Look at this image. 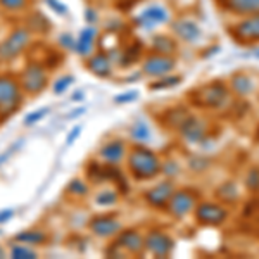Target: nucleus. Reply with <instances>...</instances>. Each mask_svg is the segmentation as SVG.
Returning <instances> with one entry per match:
<instances>
[{
  "label": "nucleus",
  "mask_w": 259,
  "mask_h": 259,
  "mask_svg": "<svg viewBox=\"0 0 259 259\" xmlns=\"http://www.w3.org/2000/svg\"><path fill=\"white\" fill-rule=\"evenodd\" d=\"M33 7V0H0V11L9 16L28 14Z\"/></svg>",
  "instance_id": "obj_28"
},
{
  "label": "nucleus",
  "mask_w": 259,
  "mask_h": 259,
  "mask_svg": "<svg viewBox=\"0 0 259 259\" xmlns=\"http://www.w3.org/2000/svg\"><path fill=\"white\" fill-rule=\"evenodd\" d=\"M199 202V194L190 187H183V189L177 190L175 189L173 195L166 204L164 211L168 212L171 218L175 220H183L195 209Z\"/></svg>",
  "instance_id": "obj_6"
},
{
  "label": "nucleus",
  "mask_w": 259,
  "mask_h": 259,
  "mask_svg": "<svg viewBox=\"0 0 259 259\" xmlns=\"http://www.w3.org/2000/svg\"><path fill=\"white\" fill-rule=\"evenodd\" d=\"M100 40V30L97 26H92V24H87L83 26L76 35V45H74V54L81 59H87L89 56L95 52V47H97Z\"/></svg>",
  "instance_id": "obj_18"
},
{
  "label": "nucleus",
  "mask_w": 259,
  "mask_h": 259,
  "mask_svg": "<svg viewBox=\"0 0 259 259\" xmlns=\"http://www.w3.org/2000/svg\"><path fill=\"white\" fill-rule=\"evenodd\" d=\"M128 144L126 140L123 139H111L107 142H104L100 145L97 157L100 162L107 166H121L126 159V154H128Z\"/></svg>",
  "instance_id": "obj_14"
},
{
  "label": "nucleus",
  "mask_w": 259,
  "mask_h": 259,
  "mask_svg": "<svg viewBox=\"0 0 259 259\" xmlns=\"http://www.w3.org/2000/svg\"><path fill=\"white\" fill-rule=\"evenodd\" d=\"M106 254H107V256H111V257H124V256H126V254H124V250L121 249L114 240H112V244L107 247Z\"/></svg>",
  "instance_id": "obj_42"
},
{
  "label": "nucleus",
  "mask_w": 259,
  "mask_h": 259,
  "mask_svg": "<svg viewBox=\"0 0 259 259\" xmlns=\"http://www.w3.org/2000/svg\"><path fill=\"white\" fill-rule=\"evenodd\" d=\"M121 194L116 189H100L94 195V204L99 207H112L119 202Z\"/></svg>",
  "instance_id": "obj_30"
},
{
  "label": "nucleus",
  "mask_w": 259,
  "mask_h": 259,
  "mask_svg": "<svg viewBox=\"0 0 259 259\" xmlns=\"http://www.w3.org/2000/svg\"><path fill=\"white\" fill-rule=\"evenodd\" d=\"M83 112H85V109H83V107H80V109H76L73 112V114H69L68 118H74V116H80V114H83Z\"/></svg>",
  "instance_id": "obj_47"
},
{
  "label": "nucleus",
  "mask_w": 259,
  "mask_h": 259,
  "mask_svg": "<svg viewBox=\"0 0 259 259\" xmlns=\"http://www.w3.org/2000/svg\"><path fill=\"white\" fill-rule=\"evenodd\" d=\"M230 92L237 95V97H247L252 92H256V83L254 78L249 76L247 73H237L230 80Z\"/></svg>",
  "instance_id": "obj_24"
},
{
  "label": "nucleus",
  "mask_w": 259,
  "mask_h": 259,
  "mask_svg": "<svg viewBox=\"0 0 259 259\" xmlns=\"http://www.w3.org/2000/svg\"><path fill=\"white\" fill-rule=\"evenodd\" d=\"M214 195H216V199H218V202L221 204H235L240 197L239 185H237L235 182H232V180L225 182L216 189Z\"/></svg>",
  "instance_id": "obj_27"
},
{
  "label": "nucleus",
  "mask_w": 259,
  "mask_h": 259,
  "mask_svg": "<svg viewBox=\"0 0 259 259\" xmlns=\"http://www.w3.org/2000/svg\"><path fill=\"white\" fill-rule=\"evenodd\" d=\"M7 257H11V259H36L38 257V250H36V247H31V245L14 242V244L9 247V250H7Z\"/></svg>",
  "instance_id": "obj_32"
},
{
  "label": "nucleus",
  "mask_w": 259,
  "mask_h": 259,
  "mask_svg": "<svg viewBox=\"0 0 259 259\" xmlns=\"http://www.w3.org/2000/svg\"><path fill=\"white\" fill-rule=\"evenodd\" d=\"M245 187L250 192L259 190V166H254L247 171V177H245Z\"/></svg>",
  "instance_id": "obj_37"
},
{
  "label": "nucleus",
  "mask_w": 259,
  "mask_h": 259,
  "mask_svg": "<svg viewBox=\"0 0 259 259\" xmlns=\"http://www.w3.org/2000/svg\"><path fill=\"white\" fill-rule=\"evenodd\" d=\"M83 132V126H80V124H76L73 130L69 132V135H68V139H66V145H73L74 142H76V139L80 137V133Z\"/></svg>",
  "instance_id": "obj_43"
},
{
  "label": "nucleus",
  "mask_w": 259,
  "mask_h": 259,
  "mask_svg": "<svg viewBox=\"0 0 259 259\" xmlns=\"http://www.w3.org/2000/svg\"><path fill=\"white\" fill-rule=\"evenodd\" d=\"M14 149H16V145H11V149H9V150H6V152H4L2 156H0V166H2L4 162H6V159L11 156V152H12V150H14Z\"/></svg>",
  "instance_id": "obj_45"
},
{
  "label": "nucleus",
  "mask_w": 259,
  "mask_h": 259,
  "mask_svg": "<svg viewBox=\"0 0 259 259\" xmlns=\"http://www.w3.org/2000/svg\"><path fill=\"white\" fill-rule=\"evenodd\" d=\"M85 61V68L90 71L94 76L97 78H102V80H106V78H111L112 73H114V59L109 56V54L106 52L104 49H97L92 56H89Z\"/></svg>",
  "instance_id": "obj_17"
},
{
  "label": "nucleus",
  "mask_w": 259,
  "mask_h": 259,
  "mask_svg": "<svg viewBox=\"0 0 259 259\" xmlns=\"http://www.w3.org/2000/svg\"><path fill=\"white\" fill-rule=\"evenodd\" d=\"M190 99L202 109H221L230 100V87L220 80L211 81L190 94Z\"/></svg>",
  "instance_id": "obj_5"
},
{
  "label": "nucleus",
  "mask_w": 259,
  "mask_h": 259,
  "mask_svg": "<svg viewBox=\"0 0 259 259\" xmlns=\"http://www.w3.org/2000/svg\"><path fill=\"white\" fill-rule=\"evenodd\" d=\"M175 192V185L171 180H164V182L157 183V185L150 187L149 190L144 192V200L149 207L152 209H164L168 200L171 199Z\"/></svg>",
  "instance_id": "obj_19"
},
{
  "label": "nucleus",
  "mask_w": 259,
  "mask_h": 259,
  "mask_svg": "<svg viewBox=\"0 0 259 259\" xmlns=\"http://www.w3.org/2000/svg\"><path fill=\"white\" fill-rule=\"evenodd\" d=\"M126 256H144L145 254V240L144 233L137 228H121V232L112 239Z\"/></svg>",
  "instance_id": "obj_15"
},
{
  "label": "nucleus",
  "mask_w": 259,
  "mask_h": 259,
  "mask_svg": "<svg viewBox=\"0 0 259 259\" xmlns=\"http://www.w3.org/2000/svg\"><path fill=\"white\" fill-rule=\"evenodd\" d=\"M57 45L64 52H74V45H76V36L69 31H64L57 35Z\"/></svg>",
  "instance_id": "obj_35"
},
{
  "label": "nucleus",
  "mask_w": 259,
  "mask_h": 259,
  "mask_svg": "<svg viewBox=\"0 0 259 259\" xmlns=\"http://www.w3.org/2000/svg\"><path fill=\"white\" fill-rule=\"evenodd\" d=\"M123 223L116 214L102 212V214H94L89 221V230L94 237L102 240H112L121 232Z\"/></svg>",
  "instance_id": "obj_12"
},
{
  "label": "nucleus",
  "mask_w": 259,
  "mask_h": 259,
  "mask_svg": "<svg viewBox=\"0 0 259 259\" xmlns=\"http://www.w3.org/2000/svg\"><path fill=\"white\" fill-rule=\"evenodd\" d=\"M183 81L182 76L178 74H166V76L161 78H154V81L149 85L150 90H164V89H175L177 85Z\"/></svg>",
  "instance_id": "obj_33"
},
{
  "label": "nucleus",
  "mask_w": 259,
  "mask_h": 259,
  "mask_svg": "<svg viewBox=\"0 0 259 259\" xmlns=\"http://www.w3.org/2000/svg\"><path fill=\"white\" fill-rule=\"evenodd\" d=\"M150 52L164 54V56H175L178 52V40L168 33H156L150 38Z\"/></svg>",
  "instance_id": "obj_22"
},
{
  "label": "nucleus",
  "mask_w": 259,
  "mask_h": 259,
  "mask_svg": "<svg viewBox=\"0 0 259 259\" xmlns=\"http://www.w3.org/2000/svg\"><path fill=\"white\" fill-rule=\"evenodd\" d=\"M192 114L190 109L187 106H173V107H168V109L162 111V114L159 116V121L162 124H164L168 130H175V132H178V128L183 124V121H185L189 116Z\"/></svg>",
  "instance_id": "obj_20"
},
{
  "label": "nucleus",
  "mask_w": 259,
  "mask_h": 259,
  "mask_svg": "<svg viewBox=\"0 0 259 259\" xmlns=\"http://www.w3.org/2000/svg\"><path fill=\"white\" fill-rule=\"evenodd\" d=\"M50 112L49 107H44V109H36V111H33L30 112V114L24 118V126H33V124H36L38 121H41Z\"/></svg>",
  "instance_id": "obj_38"
},
{
  "label": "nucleus",
  "mask_w": 259,
  "mask_h": 259,
  "mask_svg": "<svg viewBox=\"0 0 259 259\" xmlns=\"http://www.w3.org/2000/svg\"><path fill=\"white\" fill-rule=\"evenodd\" d=\"M177 68V59L175 56H164V54L149 52L142 57L140 71L147 78H161L166 74H171Z\"/></svg>",
  "instance_id": "obj_8"
},
{
  "label": "nucleus",
  "mask_w": 259,
  "mask_h": 259,
  "mask_svg": "<svg viewBox=\"0 0 259 259\" xmlns=\"http://www.w3.org/2000/svg\"><path fill=\"white\" fill-rule=\"evenodd\" d=\"M228 33L240 45L259 44V14L242 18L239 23H235L233 26L228 28Z\"/></svg>",
  "instance_id": "obj_13"
},
{
  "label": "nucleus",
  "mask_w": 259,
  "mask_h": 259,
  "mask_svg": "<svg viewBox=\"0 0 259 259\" xmlns=\"http://www.w3.org/2000/svg\"><path fill=\"white\" fill-rule=\"evenodd\" d=\"M142 57H144V45L140 40H133L128 45H124L123 50H119L116 62L123 68V66H130L137 61H142Z\"/></svg>",
  "instance_id": "obj_25"
},
{
  "label": "nucleus",
  "mask_w": 259,
  "mask_h": 259,
  "mask_svg": "<svg viewBox=\"0 0 259 259\" xmlns=\"http://www.w3.org/2000/svg\"><path fill=\"white\" fill-rule=\"evenodd\" d=\"M66 194L73 199H85L90 195V183L83 178H73L66 185Z\"/></svg>",
  "instance_id": "obj_31"
},
{
  "label": "nucleus",
  "mask_w": 259,
  "mask_h": 259,
  "mask_svg": "<svg viewBox=\"0 0 259 259\" xmlns=\"http://www.w3.org/2000/svg\"><path fill=\"white\" fill-rule=\"evenodd\" d=\"M24 99L26 95L19 85L18 74L2 71L0 73V118H9L14 112H18Z\"/></svg>",
  "instance_id": "obj_4"
},
{
  "label": "nucleus",
  "mask_w": 259,
  "mask_h": 259,
  "mask_svg": "<svg viewBox=\"0 0 259 259\" xmlns=\"http://www.w3.org/2000/svg\"><path fill=\"white\" fill-rule=\"evenodd\" d=\"M45 6H47L56 16H59V18H66V16L69 14L68 6H66L62 0H45Z\"/></svg>",
  "instance_id": "obj_36"
},
{
  "label": "nucleus",
  "mask_w": 259,
  "mask_h": 259,
  "mask_svg": "<svg viewBox=\"0 0 259 259\" xmlns=\"http://www.w3.org/2000/svg\"><path fill=\"white\" fill-rule=\"evenodd\" d=\"M130 139H132L135 144H142V145H147L150 140L154 139V133L150 124L145 119H135L130 126Z\"/></svg>",
  "instance_id": "obj_26"
},
{
  "label": "nucleus",
  "mask_w": 259,
  "mask_h": 259,
  "mask_svg": "<svg viewBox=\"0 0 259 259\" xmlns=\"http://www.w3.org/2000/svg\"><path fill=\"white\" fill-rule=\"evenodd\" d=\"M83 21H85L87 24H92V26H97L99 21H100V16H99V11L95 9V7H85V11H83Z\"/></svg>",
  "instance_id": "obj_40"
},
{
  "label": "nucleus",
  "mask_w": 259,
  "mask_h": 259,
  "mask_svg": "<svg viewBox=\"0 0 259 259\" xmlns=\"http://www.w3.org/2000/svg\"><path fill=\"white\" fill-rule=\"evenodd\" d=\"M171 14L168 7L162 4H150L140 12L137 18H133V24L144 31H154L157 26L169 24Z\"/></svg>",
  "instance_id": "obj_10"
},
{
  "label": "nucleus",
  "mask_w": 259,
  "mask_h": 259,
  "mask_svg": "<svg viewBox=\"0 0 259 259\" xmlns=\"http://www.w3.org/2000/svg\"><path fill=\"white\" fill-rule=\"evenodd\" d=\"M49 239H50L49 233L45 232L44 228H26L14 235V242H21V244L31 245V247L45 245L49 242Z\"/></svg>",
  "instance_id": "obj_23"
},
{
  "label": "nucleus",
  "mask_w": 259,
  "mask_h": 259,
  "mask_svg": "<svg viewBox=\"0 0 259 259\" xmlns=\"http://www.w3.org/2000/svg\"><path fill=\"white\" fill-rule=\"evenodd\" d=\"M24 26H26L28 30H31L33 35H45V33L50 31L49 19L45 18L41 12H31V14H28Z\"/></svg>",
  "instance_id": "obj_29"
},
{
  "label": "nucleus",
  "mask_w": 259,
  "mask_h": 259,
  "mask_svg": "<svg viewBox=\"0 0 259 259\" xmlns=\"http://www.w3.org/2000/svg\"><path fill=\"white\" fill-rule=\"evenodd\" d=\"M161 173H164L168 178H175V177H177V175L180 173V164H178L177 161H173V159L162 161Z\"/></svg>",
  "instance_id": "obj_39"
},
{
  "label": "nucleus",
  "mask_w": 259,
  "mask_h": 259,
  "mask_svg": "<svg viewBox=\"0 0 259 259\" xmlns=\"http://www.w3.org/2000/svg\"><path fill=\"white\" fill-rule=\"evenodd\" d=\"M35 35L26 26H16L0 41V66L18 61L31 49Z\"/></svg>",
  "instance_id": "obj_3"
},
{
  "label": "nucleus",
  "mask_w": 259,
  "mask_h": 259,
  "mask_svg": "<svg viewBox=\"0 0 259 259\" xmlns=\"http://www.w3.org/2000/svg\"><path fill=\"white\" fill-rule=\"evenodd\" d=\"M256 57H257V59H259V50H257V52H256Z\"/></svg>",
  "instance_id": "obj_49"
},
{
  "label": "nucleus",
  "mask_w": 259,
  "mask_h": 259,
  "mask_svg": "<svg viewBox=\"0 0 259 259\" xmlns=\"http://www.w3.org/2000/svg\"><path fill=\"white\" fill-rule=\"evenodd\" d=\"M178 133L187 144H200L209 135V126H207V121L204 118L190 114L178 128Z\"/></svg>",
  "instance_id": "obj_16"
},
{
  "label": "nucleus",
  "mask_w": 259,
  "mask_h": 259,
  "mask_svg": "<svg viewBox=\"0 0 259 259\" xmlns=\"http://www.w3.org/2000/svg\"><path fill=\"white\" fill-rule=\"evenodd\" d=\"M221 6L227 12L239 18L259 14V0H221Z\"/></svg>",
  "instance_id": "obj_21"
},
{
  "label": "nucleus",
  "mask_w": 259,
  "mask_h": 259,
  "mask_svg": "<svg viewBox=\"0 0 259 259\" xmlns=\"http://www.w3.org/2000/svg\"><path fill=\"white\" fill-rule=\"evenodd\" d=\"M124 162L128 175L135 182H150L161 175L162 159L156 150L149 149L147 145L135 144L130 147Z\"/></svg>",
  "instance_id": "obj_1"
},
{
  "label": "nucleus",
  "mask_w": 259,
  "mask_h": 259,
  "mask_svg": "<svg viewBox=\"0 0 259 259\" xmlns=\"http://www.w3.org/2000/svg\"><path fill=\"white\" fill-rule=\"evenodd\" d=\"M169 31L178 41H183V44L189 45L199 44L204 36L200 24L194 18H190V16H180L177 19H171Z\"/></svg>",
  "instance_id": "obj_9"
},
{
  "label": "nucleus",
  "mask_w": 259,
  "mask_h": 259,
  "mask_svg": "<svg viewBox=\"0 0 259 259\" xmlns=\"http://www.w3.org/2000/svg\"><path fill=\"white\" fill-rule=\"evenodd\" d=\"M16 214V211L14 209H2L0 211V225H4V223H7L9 220H12V216Z\"/></svg>",
  "instance_id": "obj_44"
},
{
  "label": "nucleus",
  "mask_w": 259,
  "mask_h": 259,
  "mask_svg": "<svg viewBox=\"0 0 259 259\" xmlns=\"http://www.w3.org/2000/svg\"><path fill=\"white\" fill-rule=\"evenodd\" d=\"M19 85L26 97H38L50 85V69L44 61H28L18 73Z\"/></svg>",
  "instance_id": "obj_2"
},
{
  "label": "nucleus",
  "mask_w": 259,
  "mask_h": 259,
  "mask_svg": "<svg viewBox=\"0 0 259 259\" xmlns=\"http://www.w3.org/2000/svg\"><path fill=\"white\" fill-rule=\"evenodd\" d=\"M230 211L225 207V204L214 202V200H204L197 202L194 209V218L202 227H221L228 220Z\"/></svg>",
  "instance_id": "obj_7"
},
{
  "label": "nucleus",
  "mask_w": 259,
  "mask_h": 259,
  "mask_svg": "<svg viewBox=\"0 0 259 259\" xmlns=\"http://www.w3.org/2000/svg\"><path fill=\"white\" fill-rule=\"evenodd\" d=\"M2 257H7V252L2 247H0V259H2Z\"/></svg>",
  "instance_id": "obj_48"
},
{
  "label": "nucleus",
  "mask_w": 259,
  "mask_h": 259,
  "mask_svg": "<svg viewBox=\"0 0 259 259\" xmlns=\"http://www.w3.org/2000/svg\"><path fill=\"white\" fill-rule=\"evenodd\" d=\"M73 83H74L73 74H62V76H57L56 80L52 81V92L56 95H62L73 87Z\"/></svg>",
  "instance_id": "obj_34"
},
{
  "label": "nucleus",
  "mask_w": 259,
  "mask_h": 259,
  "mask_svg": "<svg viewBox=\"0 0 259 259\" xmlns=\"http://www.w3.org/2000/svg\"><path fill=\"white\" fill-rule=\"evenodd\" d=\"M137 99H139V92L130 90V92H124V94H121V95H116L114 102L116 104H130V102H133V100H137Z\"/></svg>",
  "instance_id": "obj_41"
},
{
  "label": "nucleus",
  "mask_w": 259,
  "mask_h": 259,
  "mask_svg": "<svg viewBox=\"0 0 259 259\" xmlns=\"http://www.w3.org/2000/svg\"><path fill=\"white\" fill-rule=\"evenodd\" d=\"M83 97H85V95H83V92L78 90V94H74L73 97H71V100H81Z\"/></svg>",
  "instance_id": "obj_46"
},
{
  "label": "nucleus",
  "mask_w": 259,
  "mask_h": 259,
  "mask_svg": "<svg viewBox=\"0 0 259 259\" xmlns=\"http://www.w3.org/2000/svg\"><path fill=\"white\" fill-rule=\"evenodd\" d=\"M145 252L154 257H169L175 250V239L161 228H150L144 235Z\"/></svg>",
  "instance_id": "obj_11"
}]
</instances>
